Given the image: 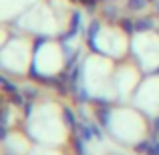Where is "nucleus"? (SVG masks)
Listing matches in <instances>:
<instances>
[{
    "instance_id": "obj_9",
    "label": "nucleus",
    "mask_w": 159,
    "mask_h": 155,
    "mask_svg": "<svg viewBox=\"0 0 159 155\" xmlns=\"http://www.w3.org/2000/svg\"><path fill=\"white\" fill-rule=\"evenodd\" d=\"M12 101H14L16 105H22V97H20L18 91H16V93H12Z\"/></svg>"
},
{
    "instance_id": "obj_4",
    "label": "nucleus",
    "mask_w": 159,
    "mask_h": 155,
    "mask_svg": "<svg viewBox=\"0 0 159 155\" xmlns=\"http://www.w3.org/2000/svg\"><path fill=\"white\" fill-rule=\"evenodd\" d=\"M81 133H83V137H85L87 141L93 137V131H91V125H81Z\"/></svg>"
},
{
    "instance_id": "obj_11",
    "label": "nucleus",
    "mask_w": 159,
    "mask_h": 155,
    "mask_svg": "<svg viewBox=\"0 0 159 155\" xmlns=\"http://www.w3.org/2000/svg\"><path fill=\"white\" fill-rule=\"evenodd\" d=\"M26 97H28V99H34V97H36V91H34V89H26Z\"/></svg>"
},
{
    "instance_id": "obj_10",
    "label": "nucleus",
    "mask_w": 159,
    "mask_h": 155,
    "mask_svg": "<svg viewBox=\"0 0 159 155\" xmlns=\"http://www.w3.org/2000/svg\"><path fill=\"white\" fill-rule=\"evenodd\" d=\"M143 6V0H133L131 2V8H141Z\"/></svg>"
},
{
    "instance_id": "obj_1",
    "label": "nucleus",
    "mask_w": 159,
    "mask_h": 155,
    "mask_svg": "<svg viewBox=\"0 0 159 155\" xmlns=\"http://www.w3.org/2000/svg\"><path fill=\"white\" fill-rule=\"evenodd\" d=\"M97 117H99V121H101L103 127L111 129V127H109V125H111V111H109V109H99V111H97Z\"/></svg>"
},
{
    "instance_id": "obj_2",
    "label": "nucleus",
    "mask_w": 159,
    "mask_h": 155,
    "mask_svg": "<svg viewBox=\"0 0 159 155\" xmlns=\"http://www.w3.org/2000/svg\"><path fill=\"white\" fill-rule=\"evenodd\" d=\"M85 143H87L85 137H75V149L79 155H85Z\"/></svg>"
},
{
    "instance_id": "obj_5",
    "label": "nucleus",
    "mask_w": 159,
    "mask_h": 155,
    "mask_svg": "<svg viewBox=\"0 0 159 155\" xmlns=\"http://www.w3.org/2000/svg\"><path fill=\"white\" fill-rule=\"evenodd\" d=\"M65 119H66V125H69L70 129H75V117H73V113H70L69 109H65Z\"/></svg>"
},
{
    "instance_id": "obj_13",
    "label": "nucleus",
    "mask_w": 159,
    "mask_h": 155,
    "mask_svg": "<svg viewBox=\"0 0 159 155\" xmlns=\"http://www.w3.org/2000/svg\"><path fill=\"white\" fill-rule=\"evenodd\" d=\"M24 109H26V111H24V113H26V117H30V111H32V107H30V105H26Z\"/></svg>"
},
{
    "instance_id": "obj_7",
    "label": "nucleus",
    "mask_w": 159,
    "mask_h": 155,
    "mask_svg": "<svg viewBox=\"0 0 159 155\" xmlns=\"http://www.w3.org/2000/svg\"><path fill=\"white\" fill-rule=\"evenodd\" d=\"M145 28H151V20H141V22H137V30H145Z\"/></svg>"
},
{
    "instance_id": "obj_6",
    "label": "nucleus",
    "mask_w": 159,
    "mask_h": 155,
    "mask_svg": "<svg viewBox=\"0 0 159 155\" xmlns=\"http://www.w3.org/2000/svg\"><path fill=\"white\" fill-rule=\"evenodd\" d=\"M147 155H159V141H157V139L151 141V147H149Z\"/></svg>"
},
{
    "instance_id": "obj_3",
    "label": "nucleus",
    "mask_w": 159,
    "mask_h": 155,
    "mask_svg": "<svg viewBox=\"0 0 159 155\" xmlns=\"http://www.w3.org/2000/svg\"><path fill=\"white\" fill-rule=\"evenodd\" d=\"M149 147H151V141H147V139H145V141H141L139 145H135L137 153H145V155H147V151H149Z\"/></svg>"
},
{
    "instance_id": "obj_12",
    "label": "nucleus",
    "mask_w": 159,
    "mask_h": 155,
    "mask_svg": "<svg viewBox=\"0 0 159 155\" xmlns=\"http://www.w3.org/2000/svg\"><path fill=\"white\" fill-rule=\"evenodd\" d=\"M159 133V117L155 119V125H153V135H157Z\"/></svg>"
},
{
    "instance_id": "obj_8",
    "label": "nucleus",
    "mask_w": 159,
    "mask_h": 155,
    "mask_svg": "<svg viewBox=\"0 0 159 155\" xmlns=\"http://www.w3.org/2000/svg\"><path fill=\"white\" fill-rule=\"evenodd\" d=\"M91 131H93V135L97 137V139H101V137H103V133H101V129H99V125H91Z\"/></svg>"
}]
</instances>
